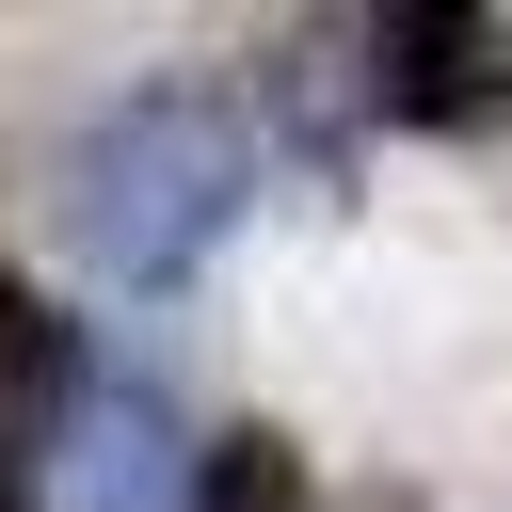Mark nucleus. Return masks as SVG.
Listing matches in <instances>:
<instances>
[{
    "mask_svg": "<svg viewBox=\"0 0 512 512\" xmlns=\"http://www.w3.org/2000/svg\"><path fill=\"white\" fill-rule=\"evenodd\" d=\"M240 208H256V128H240L224 96H192V80L112 96V112L64 144V176H48V224H64L80 288H112V304H176V288L224 256Z\"/></svg>",
    "mask_w": 512,
    "mask_h": 512,
    "instance_id": "obj_1",
    "label": "nucleus"
},
{
    "mask_svg": "<svg viewBox=\"0 0 512 512\" xmlns=\"http://www.w3.org/2000/svg\"><path fill=\"white\" fill-rule=\"evenodd\" d=\"M368 96L400 128H480L512 112V16L496 0H384L368 16Z\"/></svg>",
    "mask_w": 512,
    "mask_h": 512,
    "instance_id": "obj_2",
    "label": "nucleus"
},
{
    "mask_svg": "<svg viewBox=\"0 0 512 512\" xmlns=\"http://www.w3.org/2000/svg\"><path fill=\"white\" fill-rule=\"evenodd\" d=\"M80 400H96V384H80V320H64L48 288H16V272H0V448H16V464H48V432H64Z\"/></svg>",
    "mask_w": 512,
    "mask_h": 512,
    "instance_id": "obj_3",
    "label": "nucleus"
},
{
    "mask_svg": "<svg viewBox=\"0 0 512 512\" xmlns=\"http://www.w3.org/2000/svg\"><path fill=\"white\" fill-rule=\"evenodd\" d=\"M64 432H80V448H48V464L80 480V512H192V464H176V432H160L144 400H80Z\"/></svg>",
    "mask_w": 512,
    "mask_h": 512,
    "instance_id": "obj_4",
    "label": "nucleus"
},
{
    "mask_svg": "<svg viewBox=\"0 0 512 512\" xmlns=\"http://www.w3.org/2000/svg\"><path fill=\"white\" fill-rule=\"evenodd\" d=\"M192 512H320V480H304V448L256 416V432H208V448H192Z\"/></svg>",
    "mask_w": 512,
    "mask_h": 512,
    "instance_id": "obj_5",
    "label": "nucleus"
},
{
    "mask_svg": "<svg viewBox=\"0 0 512 512\" xmlns=\"http://www.w3.org/2000/svg\"><path fill=\"white\" fill-rule=\"evenodd\" d=\"M0 512H48V480H32V464H16V448H0Z\"/></svg>",
    "mask_w": 512,
    "mask_h": 512,
    "instance_id": "obj_6",
    "label": "nucleus"
},
{
    "mask_svg": "<svg viewBox=\"0 0 512 512\" xmlns=\"http://www.w3.org/2000/svg\"><path fill=\"white\" fill-rule=\"evenodd\" d=\"M384 512H432V496H384Z\"/></svg>",
    "mask_w": 512,
    "mask_h": 512,
    "instance_id": "obj_7",
    "label": "nucleus"
}]
</instances>
